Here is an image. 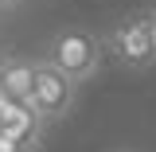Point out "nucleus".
Returning a JSON list of instances; mask_svg holds the SVG:
<instances>
[{"mask_svg":"<svg viewBox=\"0 0 156 152\" xmlns=\"http://www.w3.org/2000/svg\"><path fill=\"white\" fill-rule=\"evenodd\" d=\"M0 74H4V58H0Z\"/></svg>","mask_w":156,"mask_h":152,"instance_id":"1a4fd4ad","label":"nucleus"},{"mask_svg":"<svg viewBox=\"0 0 156 152\" xmlns=\"http://www.w3.org/2000/svg\"><path fill=\"white\" fill-rule=\"evenodd\" d=\"M101 51L113 55V62L121 70H148V66H156V39H152V27H148V12L121 16L101 35Z\"/></svg>","mask_w":156,"mask_h":152,"instance_id":"f03ea898","label":"nucleus"},{"mask_svg":"<svg viewBox=\"0 0 156 152\" xmlns=\"http://www.w3.org/2000/svg\"><path fill=\"white\" fill-rule=\"evenodd\" d=\"M39 129H43V121L35 117V109H27V105H20V101H8V105L0 109V133L4 136L39 144Z\"/></svg>","mask_w":156,"mask_h":152,"instance_id":"39448f33","label":"nucleus"},{"mask_svg":"<svg viewBox=\"0 0 156 152\" xmlns=\"http://www.w3.org/2000/svg\"><path fill=\"white\" fill-rule=\"evenodd\" d=\"M39 144H27V140H12V136L0 133V152H35Z\"/></svg>","mask_w":156,"mask_h":152,"instance_id":"423d86ee","label":"nucleus"},{"mask_svg":"<svg viewBox=\"0 0 156 152\" xmlns=\"http://www.w3.org/2000/svg\"><path fill=\"white\" fill-rule=\"evenodd\" d=\"M20 0H0V12H8V8H16Z\"/></svg>","mask_w":156,"mask_h":152,"instance_id":"6e6552de","label":"nucleus"},{"mask_svg":"<svg viewBox=\"0 0 156 152\" xmlns=\"http://www.w3.org/2000/svg\"><path fill=\"white\" fill-rule=\"evenodd\" d=\"M0 94L8 101L27 105L31 94H35V62L31 58H20V55H8L4 58V74H0Z\"/></svg>","mask_w":156,"mask_h":152,"instance_id":"20e7f679","label":"nucleus"},{"mask_svg":"<svg viewBox=\"0 0 156 152\" xmlns=\"http://www.w3.org/2000/svg\"><path fill=\"white\" fill-rule=\"evenodd\" d=\"M148 27H152V39H156V8L148 12Z\"/></svg>","mask_w":156,"mask_h":152,"instance_id":"0eeeda50","label":"nucleus"},{"mask_svg":"<svg viewBox=\"0 0 156 152\" xmlns=\"http://www.w3.org/2000/svg\"><path fill=\"white\" fill-rule=\"evenodd\" d=\"M74 82L70 78H62L55 66H47L43 58H35V94L27 101V109H35V117L47 125V121H58V117L70 109V101H74Z\"/></svg>","mask_w":156,"mask_h":152,"instance_id":"7ed1b4c3","label":"nucleus"},{"mask_svg":"<svg viewBox=\"0 0 156 152\" xmlns=\"http://www.w3.org/2000/svg\"><path fill=\"white\" fill-rule=\"evenodd\" d=\"M101 58H105L101 35L86 31V27H62V31H55L51 43H47V51H43V62L55 66L62 78H70L74 86H82L86 78L98 74Z\"/></svg>","mask_w":156,"mask_h":152,"instance_id":"f257e3e1","label":"nucleus"}]
</instances>
